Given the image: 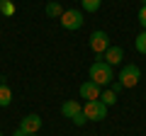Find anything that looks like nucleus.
I'll use <instances>...</instances> for the list:
<instances>
[{
    "label": "nucleus",
    "instance_id": "f257e3e1",
    "mask_svg": "<svg viewBox=\"0 0 146 136\" xmlns=\"http://www.w3.org/2000/svg\"><path fill=\"white\" fill-rule=\"evenodd\" d=\"M112 78H115V75H112V66H107L105 61H95L93 66H90V80L98 83L100 88H102V85H110Z\"/></svg>",
    "mask_w": 146,
    "mask_h": 136
},
{
    "label": "nucleus",
    "instance_id": "f03ea898",
    "mask_svg": "<svg viewBox=\"0 0 146 136\" xmlns=\"http://www.w3.org/2000/svg\"><path fill=\"white\" fill-rule=\"evenodd\" d=\"M61 112H63V117H68L76 126H83L85 121H88V117H85L80 102H76V100H66V102L61 105Z\"/></svg>",
    "mask_w": 146,
    "mask_h": 136
},
{
    "label": "nucleus",
    "instance_id": "7ed1b4c3",
    "mask_svg": "<svg viewBox=\"0 0 146 136\" xmlns=\"http://www.w3.org/2000/svg\"><path fill=\"white\" fill-rule=\"evenodd\" d=\"M139 78H141V71H139V66H134V63L122 66L119 75H117V80H119L124 88H134V85L139 83Z\"/></svg>",
    "mask_w": 146,
    "mask_h": 136
},
{
    "label": "nucleus",
    "instance_id": "20e7f679",
    "mask_svg": "<svg viewBox=\"0 0 146 136\" xmlns=\"http://www.w3.org/2000/svg\"><path fill=\"white\" fill-rule=\"evenodd\" d=\"M88 44H90V49H93V53H98V56H102V53L112 46V44H110L107 32H102V29L93 32V34H90V39H88Z\"/></svg>",
    "mask_w": 146,
    "mask_h": 136
},
{
    "label": "nucleus",
    "instance_id": "39448f33",
    "mask_svg": "<svg viewBox=\"0 0 146 136\" xmlns=\"http://www.w3.org/2000/svg\"><path fill=\"white\" fill-rule=\"evenodd\" d=\"M83 22L85 20H83V12H80V10H63V15H61V27L68 29V32L80 29Z\"/></svg>",
    "mask_w": 146,
    "mask_h": 136
},
{
    "label": "nucleus",
    "instance_id": "423d86ee",
    "mask_svg": "<svg viewBox=\"0 0 146 136\" xmlns=\"http://www.w3.org/2000/svg\"><path fill=\"white\" fill-rule=\"evenodd\" d=\"M85 117H88V121H102L105 117H107V107L100 102V100H93V102H85L83 107Z\"/></svg>",
    "mask_w": 146,
    "mask_h": 136
},
{
    "label": "nucleus",
    "instance_id": "0eeeda50",
    "mask_svg": "<svg viewBox=\"0 0 146 136\" xmlns=\"http://www.w3.org/2000/svg\"><path fill=\"white\" fill-rule=\"evenodd\" d=\"M17 129H22L27 136H29V134H36V131L42 129V117H39V114H27V117H22V121H20Z\"/></svg>",
    "mask_w": 146,
    "mask_h": 136
},
{
    "label": "nucleus",
    "instance_id": "6e6552de",
    "mask_svg": "<svg viewBox=\"0 0 146 136\" xmlns=\"http://www.w3.org/2000/svg\"><path fill=\"white\" fill-rule=\"evenodd\" d=\"M100 85L98 83H93V80H88V83H83L80 85V97H85L88 102H93V100H100Z\"/></svg>",
    "mask_w": 146,
    "mask_h": 136
},
{
    "label": "nucleus",
    "instance_id": "1a4fd4ad",
    "mask_svg": "<svg viewBox=\"0 0 146 136\" xmlns=\"http://www.w3.org/2000/svg\"><path fill=\"white\" fill-rule=\"evenodd\" d=\"M102 61L107 63V66H119L122 63V58H124V51H122V46H110L107 51L102 53Z\"/></svg>",
    "mask_w": 146,
    "mask_h": 136
},
{
    "label": "nucleus",
    "instance_id": "9d476101",
    "mask_svg": "<svg viewBox=\"0 0 146 136\" xmlns=\"http://www.w3.org/2000/svg\"><path fill=\"white\" fill-rule=\"evenodd\" d=\"M12 102V90L7 88L5 80H0V107H10Z\"/></svg>",
    "mask_w": 146,
    "mask_h": 136
},
{
    "label": "nucleus",
    "instance_id": "9b49d317",
    "mask_svg": "<svg viewBox=\"0 0 146 136\" xmlns=\"http://www.w3.org/2000/svg\"><path fill=\"white\" fill-rule=\"evenodd\" d=\"M80 5H83L85 12H95V10H100L102 0H80Z\"/></svg>",
    "mask_w": 146,
    "mask_h": 136
},
{
    "label": "nucleus",
    "instance_id": "f8f14e48",
    "mask_svg": "<svg viewBox=\"0 0 146 136\" xmlns=\"http://www.w3.org/2000/svg\"><path fill=\"white\" fill-rule=\"evenodd\" d=\"M46 15L49 17H61L63 15V7L58 5V3H49V5H46Z\"/></svg>",
    "mask_w": 146,
    "mask_h": 136
},
{
    "label": "nucleus",
    "instance_id": "ddd939ff",
    "mask_svg": "<svg viewBox=\"0 0 146 136\" xmlns=\"http://www.w3.org/2000/svg\"><path fill=\"white\" fill-rule=\"evenodd\" d=\"M134 46H136V51H139V53H146V29L134 39Z\"/></svg>",
    "mask_w": 146,
    "mask_h": 136
},
{
    "label": "nucleus",
    "instance_id": "4468645a",
    "mask_svg": "<svg viewBox=\"0 0 146 136\" xmlns=\"http://www.w3.org/2000/svg\"><path fill=\"white\" fill-rule=\"evenodd\" d=\"M100 102H102L105 107H110V105H115V102H117V95L112 92V90H107V92L100 95Z\"/></svg>",
    "mask_w": 146,
    "mask_h": 136
},
{
    "label": "nucleus",
    "instance_id": "2eb2a0df",
    "mask_svg": "<svg viewBox=\"0 0 146 136\" xmlns=\"http://www.w3.org/2000/svg\"><path fill=\"white\" fill-rule=\"evenodd\" d=\"M0 12H3V15H12V12H15V3H12V0H3V3H0Z\"/></svg>",
    "mask_w": 146,
    "mask_h": 136
},
{
    "label": "nucleus",
    "instance_id": "dca6fc26",
    "mask_svg": "<svg viewBox=\"0 0 146 136\" xmlns=\"http://www.w3.org/2000/svg\"><path fill=\"white\" fill-rule=\"evenodd\" d=\"M139 22H141V27L146 29V5H141V10H139Z\"/></svg>",
    "mask_w": 146,
    "mask_h": 136
},
{
    "label": "nucleus",
    "instance_id": "f3484780",
    "mask_svg": "<svg viewBox=\"0 0 146 136\" xmlns=\"http://www.w3.org/2000/svg\"><path fill=\"white\" fill-rule=\"evenodd\" d=\"M110 85H112V88H110V90H112V92H115V95H117V92H122V90H124V85H122L119 80H115V83H110Z\"/></svg>",
    "mask_w": 146,
    "mask_h": 136
},
{
    "label": "nucleus",
    "instance_id": "a211bd4d",
    "mask_svg": "<svg viewBox=\"0 0 146 136\" xmlns=\"http://www.w3.org/2000/svg\"><path fill=\"white\" fill-rule=\"evenodd\" d=\"M15 136H27V134H25L22 129H15Z\"/></svg>",
    "mask_w": 146,
    "mask_h": 136
},
{
    "label": "nucleus",
    "instance_id": "6ab92c4d",
    "mask_svg": "<svg viewBox=\"0 0 146 136\" xmlns=\"http://www.w3.org/2000/svg\"><path fill=\"white\" fill-rule=\"evenodd\" d=\"M141 3H144V5H146V0H141Z\"/></svg>",
    "mask_w": 146,
    "mask_h": 136
},
{
    "label": "nucleus",
    "instance_id": "aec40b11",
    "mask_svg": "<svg viewBox=\"0 0 146 136\" xmlns=\"http://www.w3.org/2000/svg\"><path fill=\"white\" fill-rule=\"evenodd\" d=\"M29 136H36V134H29Z\"/></svg>",
    "mask_w": 146,
    "mask_h": 136
},
{
    "label": "nucleus",
    "instance_id": "412c9836",
    "mask_svg": "<svg viewBox=\"0 0 146 136\" xmlns=\"http://www.w3.org/2000/svg\"><path fill=\"white\" fill-rule=\"evenodd\" d=\"M0 3H3V0H0Z\"/></svg>",
    "mask_w": 146,
    "mask_h": 136
},
{
    "label": "nucleus",
    "instance_id": "4be33fe9",
    "mask_svg": "<svg viewBox=\"0 0 146 136\" xmlns=\"http://www.w3.org/2000/svg\"><path fill=\"white\" fill-rule=\"evenodd\" d=\"M0 136H3V134H0Z\"/></svg>",
    "mask_w": 146,
    "mask_h": 136
}]
</instances>
